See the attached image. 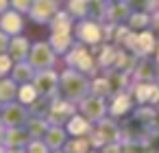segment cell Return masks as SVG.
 Segmentation results:
<instances>
[{"label": "cell", "instance_id": "6da1fadb", "mask_svg": "<svg viewBox=\"0 0 159 153\" xmlns=\"http://www.w3.org/2000/svg\"><path fill=\"white\" fill-rule=\"evenodd\" d=\"M83 129H85V122H83V120H74V122L70 125V131H72V133H81Z\"/></svg>", "mask_w": 159, "mask_h": 153}, {"label": "cell", "instance_id": "7a4b0ae2", "mask_svg": "<svg viewBox=\"0 0 159 153\" xmlns=\"http://www.w3.org/2000/svg\"><path fill=\"white\" fill-rule=\"evenodd\" d=\"M31 153H44V149H42V144H33V149H31Z\"/></svg>", "mask_w": 159, "mask_h": 153}]
</instances>
